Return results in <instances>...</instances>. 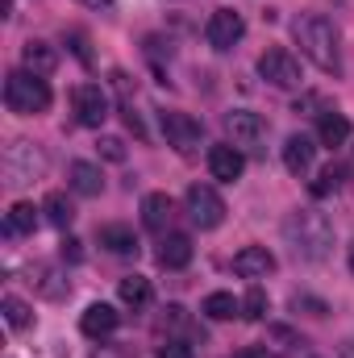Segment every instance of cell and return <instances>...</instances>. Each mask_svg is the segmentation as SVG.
<instances>
[{
    "instance_id": "obj_1",
    "label": "cell",
    "mask_w": 354,
    "mask_h": 358,
    "mask_svg": "<svg viewBox=\"0 0 354 358\" xmlns=\"http://www.w3.org/2000/svg\"><path fill=\"white\" fill-rule=\"evenodd\" d=\"M283 242L292 246L296 259L321 263V259H330V250H334V225H330V217L317 213V208H296V213L283 217Z\"/></svg>"
},
{
    "instance_id": "obj_2",
    "label": "cell",
    "mask_w": 354,
    "mask_h": 358,
    "mask_svg": "<svg viewBox=\"0 0 354 358\" xmlns=\"http://www.w3.org/2000/svg\"><path fill=\"white\" fill-rule=\"evenodd\" d=\"M292 34H296L300 55H304L317 71H325V76H338V71H342L338 29H334V21H330V17H321V13H304V17H296Z\"/></svg>"
},
{
    "instance_id": "obj_3",
    "label": "cell",
    "mask_w": 354,
    "mask_h": 358,
    "mask_svg": "<svg viewBox=\"0 0 354 358\" xmlns=\"http://www.w3.org/2000/svg\"><path fill=\"white\" fill-rule=\"evenodd\" d=\"M4 104H8V113H17V117H38V113L50 108V88H46V80L34 76V71H13V76L4 80Z\"/></svg>"
},
{
    "instance_id": "obj_4",
    "label": "cell",
    "mask_w": 354,
    "mask_h": 358,
    "mask_svg": "<svg viewBox=\"0 0 354 358\" xmlns=\"http://www.w3.org/2000/svg\"><path fill=\"white\" fill-rule=\"evenodd\" d=\"M42 176H46V155L34 142H8L4 146V179L13 187H29Z\"/></svg>"
},
{
    "instance_id": "obj_5",
    "label": "cell",
    "mask_w": 354,
    "mask_h": 358,
    "mask_svg": "<svg viewBox=\"0 0 354 358\" xmlns=\"http://www.w3.org/2000/svg\"><path fill=\"white\" fill-rule=\"evenodd\" d=\"M183 204H187L192 225H200V229H217V225L225 221V200H221L217 187H208V183H192V187L183 192Z\"/></svg>"
},
{
    "instance_id": "obj_6",
    "label": "cell",
    "mask_w": 354,
    "mask_h": 358,
    "mask_svg": "<svg viewBox=\"0 0 354 358\" xmlns=\"http://www.w3.org/2000/svg\"><path fill=\"white\" fill-rule=\"evenodd\" d=\"M259 76H263L271 88H300V63H296V55L292 50H283V46H271L259 55Z\"/></svg>"
},
{
    "instance_id": "obj_7",
    "label": "cell",
    "mask_w": 354,
    "mask_h": 358,
    "mask_svg": "<svg viewBox=\"0 0 354 358\" xmlns=\"http://www.w3.org/2000/svg\"><path fill=\"white\" fill-rule=\"evenodd\" d=\"M163 138H167V146H176L179 155H192V150L200 146L204 129H200V121H196L192 113L167 108V113H163Z\"/></svg>"
},
{
    "instance_id": "obj_8",
    "label": "cell",
    "mask_w": 354,
    "mask_h": 358,
    "mask_svg": "<svg viewBox=\"0 0 354 358\" xmlns=\"http://www.w3.org/2000/svg\"><path fill=\"white\" fill-rule=\"evenodd\" d=\"M204 38H208L213 50H234V46L246 38V21H242V13H234V8H217V13L208 17V25H204Z\"/></svg>"
},
{
    "instance_id": "obj_9",
    "label": "cell",
    "mask_w": 354,
    "mask_h": 358,
    "mask_svg": "<svg viewBox=\"0 0 354 358\" xmlns=\"http://www.w3.org/2000/svg\"><path fill=\"white\" fill-rule=\"evenodd\" d=\"M225 129H229L234 146H246V150H259L263 138H267V121L259 113H250V108H234V113L225 117Z\"/></svg>"
},
{
    "instance_id": "obj_10",
    "label": "cell",
    "mask_w": 354,
    "mask_h": 358,
    "mask_svg": "<svg viewBox=\"0 0 354 358\" xmlns=\"http://www.w3.org/2000/svg\"><path fill=\"white\" fill-rule=\"evenodd\" d=\"M71 104H76V121L88 129H100L108 117V96L100 92V84H80L71 92Z\"/></svg>"
},
{
    "instance_id": "obj_11",
    "label": "cell",
    "mask_w": 354,
    "mask_h": 358,
    "mask_svg": "<svg viewBox=\"0 0 354 358\" xmlns=\"http://www.w3.org/2000/svg\"><path fill=\"white\" fill-rule=\"evenodd\" d=\"M271 271H275V255L267 246H242L234 255V275H242V279H267Z\"/></svg>"
},
{
    "instance_id": "obj_12",
    "label": "cell",
    "mask_w": 354,
    "mask_h": 358,
    "mask_svg": "<svg viewBox=\"0 0 354 358\" xmlns=\"http://www.w3.org/2000/svg\"><path fill=\"white\" fill-rule=\"evenodd\" d=\"M208 171H213V179H221V183H234V179L246 171V159H242L238 146H208Z\"/></svg>"
},
{
    "instance_id": "obj_13",
    "label": "cell",
    "mask_w": 354,
    "mask_h": 358,
    "mask_svg": "<svg viewBox=\"0 0 354 358\" xmlns=\"http://www.w3.org/2000/svg\"><path fill=\"white\" fill-rule=\"evenodd\" d=\"M171 217H176V200H171L167 192H150V196H142V225H146V229L163 234V229L171 225Z\"/></svg>"
},
{
    "instance_id": "obj_14",
    "label": "cell",
    "mask_w": 354,
    "mask_h": 358,
    "mask_svg": "<svg viewBox=\"0 0 354 358\" xmlns=\"http://www.w3.org/2000/svg\"><path fill=\"white\" fill-rule=\"evenodd\" d=\"M117 325H121V313H117L113 304H88V308H84V317H80V329H84L88 338H96V342H100V338H108Z\"/></svg>"
},
{
    "instance_id": "obj_15",
    "label": "cell",
    "mask_w": 354,
    "mask_h": 358,
    "mask_svg": "<svg viewBox=\"0 0 354 358\" xmlns=\"http://www.w3.org/2000/svg\"><path fill=\"white\" fill-rule=\"evenodd\" d=\"M21 63H25V71H34V76H50V71L59 67V50H55L50 42L29 38V42L21 46Z\"/></svg>"
},
{
    "instance_id": "obj_16",
    "label": "cell",
    "mask_w": 354,
    "mask_h": 358,
    "mask_svg": "<svg viewBox=\"0 0 354 358\" xmlns=\"http://www.w3.org/2000/svg\"><path fill=\"white\" fill-rule=\"evenodd\" d=\"M313 155H317V146H313V138H304V134H292V138L283 142V167H288L292 176H304V171L313 167Z\"/></svg>"
},
{
    "instance_id": "obj_17",
    "label": "cell",
    "mask_w": 354,
    "mask_h": 358,
    "mask_svg": "<svg viewBox=\"0 0 354 358\" xmlns=\"http://www.w3.org/2000/svg\"><path fill=\"white\" fill-rule=\"evenodd\" d=\"M187 263H192V238H187V234H167V238L159 242V267L183 271Z\"/></svg>"
},
{
    "instance_id": "obj_18",
    "label": "cell",
    "mask_w": 354,
    "mask_h": 358,
    "mask_svg": "<svg viewBox=\"0 0 354 358\" xmlns=\"http://www.w3.org/2000/svg\"><path fill=\"white\" fill-rule=\"evenodd\" d=\"M67 176H71V187H76L80 196H100V192H104V176H100V167H96V163L76 159V163L67 167Z\"/></svg>"
},
{
    "instance_id": "obj_19",
    "label": "cell",
    "mask_w": 354,
    "mask_h": 358,
    "mask_svg": "<svg viewBox=\"0 0 354 358\" xmlns=\"http://www.w3.org/2000/svg\"><path fill=\"white\" fill-rule=\"evenodd\" d=\"M96 238H100V246L108 255H138V238H134L129 225H100Z\"/></svg>"
},
{
    "instance_id": "obj_20",
    "label": "cell",
    "mask_w": 354,
    "mask_h": 358,
    "mask_svg": "<svg viewBox=\"0 0 354 358\" xmlns=\"http://www.w3.org/2000/svg\"><path fill=\"white\" fill-rule=\"evenodd\" d=\"M317 138H321V146H346V138H351V121L342 117V113H321V121H317Z\"/></svg>"
},
{
    "instance_id": "obj_21",
    "label": "cell",
    "mask_w": 354,
    "mask_h": 358,
    "mask_svg": "<svg viewBox=\"0 0 354 358\" xmlns=\"http://www.w3.org/2000/svg\"><path fill=\"white\" fill-rule=\"evenodd\" d=\"M117 296H121V304H129V308H146L150 304V279L146 275H125L121 283H117Z\"/></svg>"
},
{
    "instance_id": "obj_22",
    "label": "cell",
    "mask_w": 354,
    "mask_h": 358,
    "mask_svg": "<svg viewBox=\"0 0 354 358\" xmlns=\"http://www.w3.org/2000/svg\"><path fill=\"white\" fill-rule=\"evenodd\" d=\"M200 313L208 321H234V317H242V300H234L229 292H213V296H204Z\"/></svg>"
},
{
    "instance_id": "obj_23",
    "label": "cell",
    "mask_w": 354,
    "mask_h": 358,
    "mask_svg": "<svg viewBox=\"0 0 354 358\" xmlns=\"http://www.w3.org/2000/svg\"><path fill=\"white\" fill-rule=\"evenodd\" d=\"M29 283H38V292H42L46 300H63V296L71 292V283H67L55 267H29Z\"/></svg>"
},
{
    "instance_id": "obj_24",
    "label": "cell",
    "mask_w": 354,
    "mask_h": 358,
    "mask_svg": "<svg viewBox=\"0 0 354 358\" xmlns=\"http://www.w3.org/2000/svg\"><path fill=\"white\" fill-rule=\"evenodd\" d=\"M38 213H42V208H34V204L17 200V204L8 208V217H4V229H8V234H17V238H25V234H34V229H38Z\"/></svg>"
},
{
    "instance_id": "obj_25",
    "label": "cell",
    "mask_w": 354,
    "mask_h": 358,
    "mask_svg": "<svg viewBox=\"0 0 354 358\" xmlns=\"http://www.w3.org/2000/svg\"><path fill=\"white\" fill-rule=\"evenodd\" d=\"M42 213H46V221H50L55 229H67V225L76 221V208H71V200H67L63 192H50L46 204H42Z\"/></svg>"
},
{
    "instance_id": "obj_26",
    "label": "cell",
    "mask_w": 354,
    "mask_h": 358,
    "mask_svg": "<svg viewBox=\"0 0 354 358\" xmlns=\"http://www.w3.org/2000/svg\"><path fill=\"white\" fill-rule=\"evenodd\" d=\"M0 313H4V321H8L13 329H29V325H34V308H29L21 296H4V300H0Z\"/></svg>"
},
{
    "instance_id": "obj_27",
    "label": "cell",
    "mask_w": 354,
    "mask_h": 358,
    "mask_svg": "<svg viewBox=\"0 0 354 358\" xmlns=\"http://www.w3.org/2000/svg\"><path fill=\"white\" fill-rule=\"evenodd\" d=\"M342 183H346V167H325V171L313 179L309 187H313V196L321 200V196H334V192H338Z\"/></svg>"
},
{
    "instance_id": "obj_28",
    "label": "cell",
    "mask_w": 354,
    "mask_h": 358,
    "mask_svg": "<svg viewBox=\"0 0 354 358\" xmlns=\"http://www.w3.org/2000/svg\"><path fill=\"white\" fill-rule=\"evenodd\" d=\"M263 313H267L263 287H250V292H246V300H242V317H246V321H263Z\"/></svg>"
},
{
    "instance_id": "obj_29",
    "label": "cell",
    "mask_w": 354,
    "mask_h": 358,
    "mask_svg": "<svg viewBox=\"0 0 354 358\" xmlns=\"http://www.w3.org/2000/svg\"><path fill=\"white\" fill-rule=\"evenodd\" d=\"M159 358H196V355H192V346H187L183 338H167V342L159 346Z\"/></svg>"
},
{
    "instance_id": "obj_30",
    "label": "cell",
    "mask_w": 354,
    "mask_h": 358,
    "mask_svg": "<svg viewBox=\"0 0 354 358\" xmlns=\"http://www.w3.org/2000/svg\"><path fill=\"white\" fill-rule=\"evenodd\" d=\"M100 155L108 163H125V142L121 138H100Z\"/></svg>"
},
{
    "instance_id": "obj_31",
    "label": "cell",
    "mask_w": 354,
    "mask_h": 358,
    "mask_svg": "<svg viewBox=\"0 0 354 358\" xmlns=\"http://www.w3.org/2000/svg\"><path fill=\"white\" fill-rule=\"evenodd\" d=\"M292 308H296V313L309 308V317H325V313H330L325 300H313V296H292Z\"/></svg>"
},
{
    "instance_id": "obj_32",
    "label": "cell",
    "mask_w": 354,
    "mask_h": 358,
    "mask_svg": "<svg viewBox=\"0 0 354 358\" xmlns=\"http://www.w3.org/2000/svg\"><path fill=\"white\" fill-rule=\"evenodd\" d=\"M92 358H138V350L134 346H100Z\"/></svg>"
},
{
    "instance_id": "obj_33",
    "label": "cell",
    "mask_w": 354,
    "mask_h": 358,
    "mask_svg": "<svg viewBox=\"0 0 354 358\" xmlns=\"http://www.w3.org/2000/svg\"><path fill=\"white\" fill-rule=\"evenodd\" d=\"M63 259H67V263H80V259H84V250H80V242H76V238H67V242H63Z\"/></svg>"
},
{
    "instance_id": "obj_34",
    "label": "cell",
    "mask_w": 354,
    "mask_h": 358,
    "mask_svg": "<svg viewBox=\"0 0 354 358\" xmlns=\"http://www.w3.org/2000/svg\"><path fill=\"white\" fill-rule=\"evenodd\" d=\"M234 358H275L267 346H250V350H242V355H234Z\"/></svg>"
},
{
    "instance_id": "obj_35",
    "label": "cell",
    "mask_w": 354,
    "mask_h": 358,
    "mask_svg": "<svg viewBox=\"0 0 354 358\" xmlns=\"http://www.w3.org/2000/svg\"><path fill=\"white\" fill-rule=\"evenodd\" d=\"M80 4H88V8H108L113 0H80Z\"/></svg>"
},
{
    "instance_id": "obj_36",
    "label": "cell",
    "mask_w": 354,
    "mask_h": 358,
    "mask_svg": "<svg viewBox=\"0 0 354 358\" xmlns=\"http://www.w3.org/2000/svg\"><path fill=\"white\" fill-rule=\"evenodd\" d=\"M342 358H354V342H346V346H342Z\"/></svg>"
},
{
    "instance_id": "obj_37",
    "label": "cell",
    "mask_w": 354,
    "mask_h": 358,
    "mask_svg": "<svg viewBox=\"0 0 354 358\" xmlns=\"http://www.w3.org/2000/svg\"><path fill=\"white\" fill-rule=\"evenodd\" d=\"M351 271H354V242H351Z\"/></svg>"
}]
</instances>
